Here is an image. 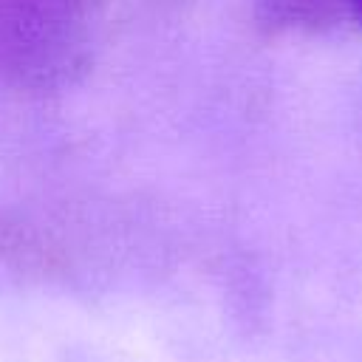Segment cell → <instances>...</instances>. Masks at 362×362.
Here are the masks:
<instances>
[{"label": "cell", "mask_w": 362, "mask_h": 362, "mask_svg": "<svg viewBox=\"0 0 362 362\" xmlns=\"http://www.w3.org/2000/svg\"><path fill=\"white\" fill-rule=\"evenodd\" d=\"M110 0H0V82L65 90L93 68Z\"/></svg>", "instance_id": "obj_1"}, {"label": "cell", "mask_w": 362, "mask_h": 362, "mask_svg": "<svg viewBox=\"0 0 362 362\" xmlns=\"http://www.w3.org/2000/svg\"><path fill=\"white\" fill-rule=\"evenodd\" d=\"M351 20V0H255V23L266 34H317Z\"/></svg>", "instance_id": "obj_2"}, {"label": "cell", "mask_w": 362, "mask_h": 362, "mask_svg": "<svg viewBox=\"0 0 362 362\" xmlns=\"http://www.w3.org/2000/svg\"><path fill=\"white\" fill-rule=\"evenodd\" d=\"M351 20L362 28V0H351Z\"/></svg>", "instance_id": "obj_3"}]
</instances>
